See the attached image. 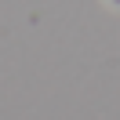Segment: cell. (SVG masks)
<instances>
[{
  "mask_svg": "<svg viewBox=\"0 0 120 120\" xmlns=\"http://www.w3.org/2000/svg\"><path fill=\"white\" fill-rule=\"evenodd\" d=\"M105 4H109V8H116V11H120V0H105Z\"/></svg>",
  "mask_w": 120,
  "mask_h": 120,
  "instance_id": "cell-1",
  "label": "cell"
}]
</instances>
